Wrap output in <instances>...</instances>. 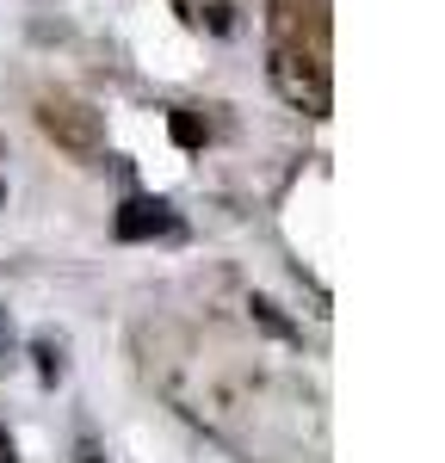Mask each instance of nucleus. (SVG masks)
Here are the masks:
<instances>
[{"mask_svg":"<svg viewBox=\"0 0 445 463\" xmlns=\"http://www.w3.org/2000/svg\"><path fill=\"white\" fill-rule=\"evenodd\" d=\"M0 463H13V439H6V427H0Z\"/></svg>","mask_w":445,"mask_h":463,"instance_id":"nucleus-7","label":"nucleus"},{"mask_svg":"<svg viewBox=\"0 0 445 463\" xmlns=\"http://www.w3.org/2000/svg\"><path fill=\"white\" fill-rule=\"evenodd\" d=\"M37 130L56 148H69L74 161H99L106 155V124H99V111L80 106V99H43L37 106Z\"/></svg>","mask_w":445,"mask_h":463,"instance_id":"nucleus-2","label":"nucleus"},{"mask_svg":"<svg viewBox=\"0 0 445 463\" xmlns=\"http://www.w3.org/2000/svg\"><path fill=\"white\" fill-rule=\"evenodd\" d=\"M111 229H118V241H167V235H180V216L161 198H124Z\"/></svg>","mask_w":445,"mask_h":463,"instance_id":"nucleus-3","label":"nucleus"},{"mask_svg":"<svg viewBox=\"0 0 445 463\" xmlns=\"http://www.w3.org/2000/svg\"><path fill=\"white\" fill-rule=\"evenodd\" d=\"M254 316L266 321V327H272L279 340H297V327H291V321H279V316H272V303H260V297H254Z\"/></svg>","mask_w":445,"mask_h":463,"instance_id":"nucleus-6","label":"nucleus"},{"mask_svg":"<svg viewBox=\"0 0 445 463\" xmlns=\"http://www.w3.org/2000/svg\"><path fill=\"white\" fill-rule=\"evenodd\" d=\"M80 463H106V458H99V451H93V445H80Z\"/></svg>","mask_w":445,"mask_h":463,"instance_id":"nucleus-8","label":"nucleus"},{"mask_svg":"<svg viewBox=\"0 0 445 463\" xmlns=\"http://www.w3.org/2000/svg\"><path fill=\"white\" fill-rule=\"evenodd\" d=\"M272 87H279L285 106L309 111V118H328V106H334L328 69H322L309 50H297V43H279V50H272Z\"/></svg>","mask_w":445,"mask_h":463,"instance_id":"nucleus-1","label":"nucleus"},{"mask_svg":"<svg viewBox=\"0 0 445 463\" xmlns=\"http://www.w3.org/2000/svg\"><path fill=\"white\" fill-rule=\"evenodd\" d=\"M32 353H37V377H43V383H56V377H62V346H50V340H37Z\"/></svg>","mask_w":445,"mask_h":463,"instance_id":"nucleus-5","label":"nucleus"},{"mask_svg":"<svg viewBox=\"0 0 445 463\" xmlns=\"http://www.w3.org/2000/svg\"><path fill=\"white\" fill-rule=\"evenodd\" d=\"M0 198H6V192H0Z\"/></svg>","mask_w":445,"mask_h":463,"instance_id":"nucleus-9","label":"nucleus"},{"mask_svg":"<svg viewBox=\"0 0 445 463\" xmlns=\"http://www.w3.org/2000/svg\"><path fill=\"white\" fill-rule=\"evenodd\" d=\"M167 130H174V143H180V148L204 143V118H198V111H174V118H167Z\"/></svg>","mask_w":445,"mask_h":463,"instance_id":"nucleus-4","label":"nucleus"}]
</instances>
